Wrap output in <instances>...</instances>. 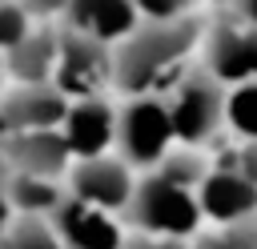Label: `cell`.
<instances>
[{
	"label": "cell",
	"mask_w": 257,
	"mask_h": 249,
	"mask_svg": "<svg viewBox=\"0 0 257 249\" xmlns=\"http://www.w3.org/2000/svg\"><path fill=\"white\" fill-rule=\"evenodd\" d=\"M205 28L209 20H201L197 12L177 20H141L116 44V92H169L193 68V52H201Z\"/></svg>",
	"instance_id": "1"
},
{
	"label": "cell",
	"mask_w": 257,
	"mask_h": 249,
	"mask_svg": "<svg viewBox=\"0 0 257 249\" xmlns=\"http://www.w3.org/2000/svg\"><path fill=\"white\" fill-rule=\"evenodd\" d=\"M128 229H141V233H165V237H197L201 233V221H205V209H201V197H197V185L165 173L161 165L141 173L137 181V193L128 201V209L120 213Z\"/></svg>",
	"instance_id": "2"
},
{
	"label": "cell",
	"mask_w": 257,
	"mask_h": 249,
	"mask_svg": "<svg viewBox=\"0 0 257 249\" xmlns=\"http://www.w3.org/2000/svg\"><path fill=\"white\" fill-rule=\"evenodd\" d=\"M169 112L177 129V145H197L205 149L221 129H229V84L213 76L205 64H193L169 92Z\"/></svg>",
	"instance_id": "3"
},
{
	"label": "cell",
	"mask_w": 257,
	"mask_h": 249,
	"mask_svg": "<svg viewBox=\"0 0 257 249\" xmlns=\"http://www.w3.org/2000/svg\"><path fill=\"white\" fill-rule=\"evenodd\" d=\"M177 149V129L165 92H145V96H124L120 104V125H116V153L137 169L149 173Z\"/></svg>",
	"instance_id": "4"
},
{
	"label": "cell",
	"mask_w": 257,
	"mask_h": 249,
	"mask_svg": "<svg viewBox=\"0 0 257 249\" xmlns=\"http://www.w3.org/2000/svg\"><path fill=\"white\" fill-rule=\"evenodd\" d=\"M52 84L68 100L100 96L104 88H116V44L60 24V60H56Z\"/></svg>",
	"instance_id": "5"
},
{
	"label": "cell",
	"mask_w": 257,
	"mask_h": 249,
	"mask_svg": "<svg viewBox=\"0 0 257 249\" xmlns=\"http://www.w3.org/2000/svg\"><path fill=\"white\" fill-rule=\"evenodd\" d=\"M201 64L225 84L257 80V20H245L233 8L213 16L201 40Z\"/></svg>",
	"instance_id": "6"
},
{
	"label": "cell",
	"mask_w": 257,
	"mask_h": 249,
	"mask_svg": "<svg viewBox=\"0 0 257 249\" xmlns=\"http://www.w3.org/2000/svg\"><path fill=\"white\" fill-rule=\"evenodd\" d=\"M64 181H68L72 197H80L88 205H100L108 213H124L141 177L120 153H100V157H76Z\"/></svg>",
	"instance_id": "7"
},
{
	"label": "cell",
	"mask_w": 257,
	"mask_h": 249,
	"mask_svg": "<svg viewBox=\"0 0 257 249\" xmlns=\"http://www.w3.org/2000/svg\"><path fill=\"white\" fill-rule=\"evenodd\" d=\"M52 225H56V237L64 249H120L128 237V225L120 213L88 205L72 193L52 209Z\"/></svg>",
	"instance_id": "8"
},
{
	"label": "cell",
	"mask_w": 257,
	"mask_h": 249,
	"mask_svg": "<svg viewBox=\"0 0 257 249\" xmlns=\"http://www.w3.org/2000/svg\"><path fill=\"white\" fill-rule=\"evenodd\" d=\"M72 149L60 129H28L0 137V169L8 173H32V177H56L64 181L72 169Z\"/></svg>",
	"instance_id": "9"
},
{
	"label": "cell",
	"mask_w": 257,
	"mask_h": 249,
	"mask_svg": "<svg viewBox=\"0 0 257 249\" xmlns=\"http://www.w3.org/2000/svg\"><path fill=\"white\" fill-rule=\"evenodd\" d=\"M68 96L48 84H12L0 96V137L28 133V129H60L68 116Z\"/></svg>",
	"instance_id": "10"
},
{
	"label": "cell",
	"mask_w": 257,
	"mask_h": 249,
	"mask_svg": "<svg viewBox=\"0 0 257 249\" xmlns=\"http://www.w3.org/2000/svg\"><path fill=\"white\" fill-rule=\"evenodd\" d=\"M116 125H120V108H112V100L100 92V96H76L68 104L60 133L72 157H100V153H116Z\"/></svg>",
	"instance_id": "11"
},
{
	"label": "cell",
	"mask_w": 257,
	"mask_h": 249,
	"mask_svg": "<svg viewBox=\"0 0 257 249\" xmlns=\"http://www.w3.org/2000/svg\"><path fill=\"white\" fill-rule=\"evenodd\" d=\"M205 221L213 225H233L257 217V181H249L237 165H213L209 177L197 189Z\"/></svg>",
	"instance_id": "12"
},
{
	"label": "cell",
	"mask_w": 257,
	"mask_h": 249,
	"mask_svg": "<svg viewBox=\"0 0 257 249\" xmlns=\"http://www.w3.org/2000/svg\"><path fill=\"white\" fill-rule=\"evenodd\" d=\"M60 60V20H36L20 44L4 52V68L16 84H48Z\"/></svg>",
	"instance_id": "13"
},
{
	"label": "cell",
	"mask_w": 257,
	"mask_h": 249,
	"mask_svg": "<svg viewBox=\"0 0 257 249\" xmlns=\"http://www.w3.org/2000/svg\"><path fill=\"white\" fill-rule=\"evenodd\" d=\"M60 24L100 36L108 44H120L141 24V8H137V0H68V12Z\"/></svg>",
	"instance_id": "14"
},
{
	"label": "cell",
	"mask_w": 257,
	"mask_h": 249,
	"mask_svg": "<svg viewBox=\"0 0 257 249\" xmlns=\"http://www.w3.org/2000/svg\"><path fill=\"white\" fill-rule=\"evenodd\" d=\"M0 177H4V189L16 213L52 217V209L68 197V181H56V177H32V173H8V169H0Z\"/></svg>",
	"instance_id": "15"
},
{
	"label": "cell",
	"mask_w": 257,
	"mask_h": 249,
	"mask_svg": "<svg viewBox=\"0 0 257 249\" xmlns=\"http://www.w3.org/2000/svg\"><path fill=\"white\" fill-rule=\"evenodd\" d=\"M0 249H64L56 237L52 217L44 213H16L8 229H0Z\"/></svg>",
	"instance_id": "16"
},
{
	"label": "cell",
	"mask_w": 257,
	"mask_h": 249,
	"mask_svg": "<svg viewBox=\"0 0 257 249\" xmlns=\"http://www.w3.org/2000/svg\"><path fill=\"white\" fill-rule=\"evenodd\" d=\"M229 133L241 141H257V80L229 84Z\"/></svg>",
	"instance_id": "17"
},
{
	"label": "cell",
	"mask_w": 257,
	"mask_h": 249,
	"mask_svg": "<svg viewBox=\"0 0 257 249\" xmlns=\"http://www.w3.org/2000/svg\"><path fill=\"white\" fill-rule=\"evenodd\" d=\"M193 249H257V217L233 221V225H213L209 233L193 237Z\"/></svg>",
	"instance_id": "18"
},
{
	"label": "cell",
	"mask_w": 257,
	"mask_h": 249,
	"mask_svg": "<svg viewBox=\"0 0 257 249\" xmlns=\"http://www.w3.org/2000/svg\"><path fill=\"white\" fill-rule=\"evenodd\" d=\"M32 24H36V20H32V12H28L20 0H0V56H4L12 44H20Z\"/></svg>",
	"instance_id": "19"
},
{
	"label": "cell",
	"mask_w": 257,
	"mask_h": 249,
	"mask_svg": "<svg viewBox=\"0 0 257 249\" xmlns=\"http://www.w3.org/2000/svg\"><path fill=\"white\" fill-rule=\"evenodd\" d=\"M197 4L201 0H137L141 20H177V16L197 12Z\"/></svg>",
	"instance_id": "20"
},
{
	"label": "cell",
	"mask_w": 257,
	"mask_h": 249,
	"mask_svg": "<svg viewBox=\"0 0 257 249\" xmlns=\"http://www.w3.org/2000/svg\"><path fill=\"white\" fill-rule=\"evenodd\" d=\"M120 249H193V237H165V233H141L128 229Z\"/></svg>",
	"instance_id": "21"
},
{
	"label": "cell",
	"mask_w": 257,
	"mask_h": 249,
	"mask_svg": "<svg viewBox=\"0 0 257 249\" xmlns=\"http://www.w3.org/2000/svg\"><path fill=\"white\" fill-rule=\"evenodd\" d=\"M28 12H32V20H64V12H68V0H20Z\"/></svg>",
	"instance_id": "22"
},
{
	"label": "cell",
	"mask_w": 257,
	"mask_h": 249,
	"mask_svg": "<svg viewBox=\"0 0 257 249\" xmlns=\"http://www.w3.org/2000/svg\"><path fill=\"white\" fill-rule=\"evenodd\" d=\"M249 181H257V141H241V149H237V161H233Z\"/></svg>",
	"instance_id": "23"
},
{
	"label": "cell",
	"mask_w": 257,
	"mask_h": 249,
	"mask_svg": "<svg viewBox=\"0 0 257 249\" xmlns=\"http://www.w3.org/2000/svg\"><path fill=\"white\" fill-rule=\"evenodd\" d=\"M16 217L12 201H8V189H4V177H0V229H8V221Z\"/></svg>",
	"instance_id": "24"
},
{
	"label": "cell",
	"mask_w": 257,
	"mask_h": 249,
	"mask_svg": "<svg viewBox=\"0 0 257 249\" xmlns=\"http://www.w3.org/2000/svg\"><path fill=\"white\" fill-rule=\"evenodd\" d=\"M229 8L245 20H257V0H229Z\"/></svg>",
	"instance_id": "25"
},
{
	"label": "cell",
	"mask_w": 257,
	"mask_h": 249,
	"mask_svg": "<svg viewBox=\"0 0 257 249\" xmlns=\"http://www.w3.org/2000/svg\"><path fill=\"white\" fill-rule=\"evenodd\" d=\"M201 4H213V8H229V0H201Z\"/></svg>",
	"instance_id": "26"
},
{
	"label": "cell",
	"mask_w": 257,
	"mask_h": 249,
	"mask_svg": "<svg viewBox=\"0 0 257 249\" xmlns=\"http://www.w3.org/2000/svg\"><path fill=\"white\" fill-rule=\"evenodd\" d=\"M0 60H4V56H0Z\"/></svg>",
	"instance_id": "27"
}]
</instances>
